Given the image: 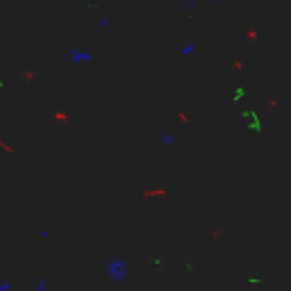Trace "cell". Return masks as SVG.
<instances>
[{
  "label": "cell",
  "instance_id": "obj_1",
  "mask_svg": "<svg viewBox=\"0 0 291 291\" xmlns=\"http://www.w3.org/2000/svg\"><path fill=\"white\" fill-rule=\"evenodd\" d=\"M107 275L114 282H123L128 278V264L123 259H112L107 261Z\"/></svg>",
  "mask_w": 291,
  "mask_h": 291
},
{
  "label": "cell",
  "instance_id": "obj_2",
  "mask_svg": "<svg viewBox=\"0 0 291 291\" xmlns=\"http://www.w3.org/2000/svg\"><path fill=\"white\" fill-rule=\"evenodd\" d=\"M71 60H73V64H89V62L94 60V55L87 53V50H73Z\"/></svg>",
  "mask_w": 291,
  "mask_h": 291
},
{
  "label": "cell",
  "instance_id": "obj_3",
  "mask_svg": "<svg viewBox=\"0 0 291 291\" xmlns=\"http://www.w3.org/2000/svg\"><path fill=\"white\" fill-rule=\"evenodd\" d=\"M12 289V282H5V285H0V291H9Z\"/></svg>",
  "mask_w": 291,
  "mask_h": 291
},
{
  "label": "cell",
  "instance_id": "obj_4",
  "mask_svg": "<svg viewBox=\"0 0 291 291\" xmlns=\"http://www.w3.org/2000/svg\"><path fill=\"white\" fill-rule=\"evenodd\" d=\"M36 291H46V285H43V280H39V282H36Z\"/></svg>",
  "mask_w": 291,
  "mask_h": 291
}]
</instances>
